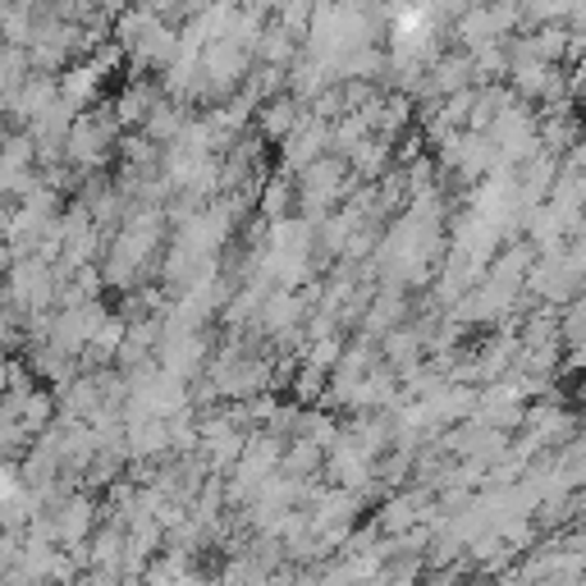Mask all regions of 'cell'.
<instances>
[{
  "label": "cell",
  "mask_w": 586,
  "mask_h": 586,
  "mask_svg": "<svg viewBox=\"0 0 586 586\" xmlns=\"http://www.w3.org/2000/svg\"><path fill=\"white\" fill-rule=\"evenodd\" d=\"M18 559H24V546H18V536L0 532V577H5L10 569H18Z\"/></svg>",
  "instance_id": "1"
}]
</instances>
